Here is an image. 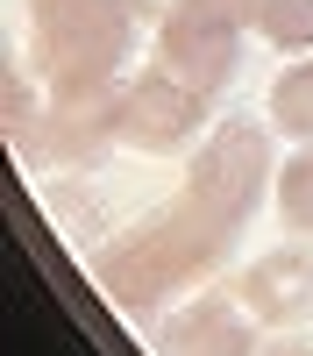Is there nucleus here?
Segmentation results:
<instances>
[{
  "mask_svg": "<svg viewBox=\"0 0 313 356\" xmlns=\"http://www.w3.org/2000/svg\"><path fill=\"white\" fill-rule=\"evenodd\" d=\"M235 228H242V214H228V207H214L207 193L185 186V200L171 207V214L142 221L135 235H121V243L100 257V278H107V292L121 307H150V300H164V292H178L185 278L207 271L228 250Z\"/></svg>",
  "mask_w": 313,
  "mask_h": 356,
  "instance_id": "f257e3e1",
  "label": "nucleus"
},
{
  "mask_svg": "<svg viewBox=\"0 0 313 356\" xmlns=\"http://www.w3.org/2000/svg\"><path fill=\"white\" fill-rule=\"evenodd\" d=\"M128 0H36V65L50 100L114 93V72L128 57Z\"/></svg>",
  "mask_w": 313,
  "mask_h": 356,
  "instance_id": "f03ea898",
  "label": "nucleus"
},
{
  "mask_svg": "<svg viewBox=\"0 0 313 356\" xmlns=\"http://www.w3.org/2000/svg\"><path fill=\"white\" fill-rule=\"evenodd\" d=\"M107 122H114V143H128V150H185V143L199 136V122H207V107H199V93L178 79V72H142L128 86H114L107 93Z\"/></svg>",
  "mask_w": 313,
  "mask_h": 356,
  "instance_id": "7ed1b4c3",
  "label": "nucleus"
},
{
  "mask_svg": "<svg viewBox=\"0 0 313 356\" xmlns=\"http://www.w3.org/2000/svg\"><path fill=\"white\" fill-rule=\"evenodd\" d=\"M242 15L235 0H185L178 15L157 22V57L164 72H178L192 93H214V86H228V72H235V50H242Z\"/></svg>",
  "mask_w": 313,
  "mask_h": 356,
  "instance_id": "20e7f679",
  "label": "nucleus"
},
{
  "mask_svg": "<svg viewBox=\"0 0 313 356\" xmlns=\"http://www.w3.org/2000/svg\"><path fill=\"white\" fill-rule=\"evenodd\" d=\"M192 193H207L214 207H228V214H249L256 200H264L271 186V143L256 122H221L207 136V150L192 157Z\"/></svg>",
  "mask_w": 313,
  "mask_h": 356,
  "instance_id": "39448f33",
  "label": "nucleus"
},
{
  "mask_svg": "<svg viewBox=\"0 0 313 356\" xmlns=\"http://www.w3.org/2000/svg\"><path fill=\"white\" fill-rule=\"evenodd\" d=\"M242 307L256 321H271V328H292V321H313V257L306 250H271V257H256L242 264Z\"/></svg>",
  "mask_w": 313,
  "mask_h": 356,
  "instance_id": "423d86ee",
  "label": "nucleus"
},
{
  "mask_svg": "<svg viewBox=\"0 0 313 356\" xmlns=\"http://www.w3.org/2000/svg\"><path fill=\"white\" fill-rule=\"evenodd\" d=\"M157 349L164 356H256V328L235 314L228 292H199L192 307H178L157 328Z\"/></svg>",
  "mask_w": 313,
  "mask_h": 356,
  "instance_id": "0eeeda50",
  "label": "nucleus"
},
{
  "mask_svg": "<svg viewBox=\"0 0 313 356\" xmlns=\"http://www.w3.org/2000/svg\"><path fill=\"white\" fill-rule=\"evenodd\" d=\"M22 143H36V157L43 164H100L107 157V143H114V122H107V93H85V100H50V114L36 129H28Z\"/></svg>",
  "mask_w": 313,
  "mask_h": 356,
  "instance_id": "6e6552de",
  "label": "nucleus"
},
{
  "mask_svg": "<svg viewBox=\"0 0 313 356\" xmlns=\"http://www.w3.org/2000/svg\"><path fill=\"white\" fill-rule=\"evenodd\" d=\"M249 36L278 50H313V0H249Z\"/></svg>",
  "mask_w": 313,
  "mask_h": 356,
  "instance_id": "1a4fd4ad",
  "label": "nucleus"
},
{
  "mask_svg": "<svg viewBox=\"0 0 313 356\" xmlns=\"http://www.w3.org/2000/svg\"><path fill=\"white\" fill-rule=\"evenodd\" d=\"M271 122H278V136L313 143V57H306V65H292V72L271 86Z\"/></svg>",
  "mask_w": 313,
  "mask_h": 356,
  "instance_id": "9d476101",
  "label": "nucleus"
},
{
  "mask_svg": "<svg viewBox=\"0 0 313 356\" xmlns=\"http://www.w3.org/2000/svg\"><path fill=\"white\" fill-rule=\"evenodd\" d=\"M278 214H285V228L313 235V150H292L278 164Z\"/></svg>",
  "mask_w": 313,
  "mask_h": 356,
  "instance_id": "9b49d317",
  "label": "nucleus"
},
{
  "mask_svg": "<svg viewBox=\"0 0 313 356\" xmlns=\"http://www.w3.org/2000/svg\"><path fill=\"white\" fill-rule=\"evenodd\" d=\"M28 107H36V93H28V79H22V72H8V129H15V143L28 136Z\"/></svg>",
  "mask_w": 313,
  "mask_h": 356,
  "instance_id": "f8f14e48",
  "label": "nucleus"
},
{
  "mask_svg": "<svg viewBox=\"0 0 313 356\" xmlns=\"http://www.w3.org/2000/svg\"><path fill=\"white\" fill-rule=\"evenodd\" d=\"M128 8H135L142 22H164V15H178V8H185V0H128Z\"/></svg>",
  "mask_w": 313,
  "mask_h": 356,
  "instance_id": "ddd939ff",
  "label": "nucleus"
},
{
  "mask_svg": "<svg viewBox=\"0 0 313 356\" xmlns=\"http://www.w3.org/2000/svg\"><path fill=\"white\" fill-rule=\"evenodd\" d=\"M264 356H313V349H264Z\"/></svg>",
  "mask_w": 313,
  "mask_h": 356,
  "instance_id": "4468645a",
  "label": "nucleus"
},
{
  "mask_svg": "<svg viewBox=\"0 0 313 356\" xmlns=\"http://www.w3.org/2000/svg\"><path fill=\"white\" fill-rule=\"evenodd\" d=\"M235 15H242V22H249V0H235Z\"/></svg>",
  "mask_w": 313,
  "mask_h": 356,
  "instance_id": "2eb2a0df",
  "label": "nucleus"
}]
</instances>
